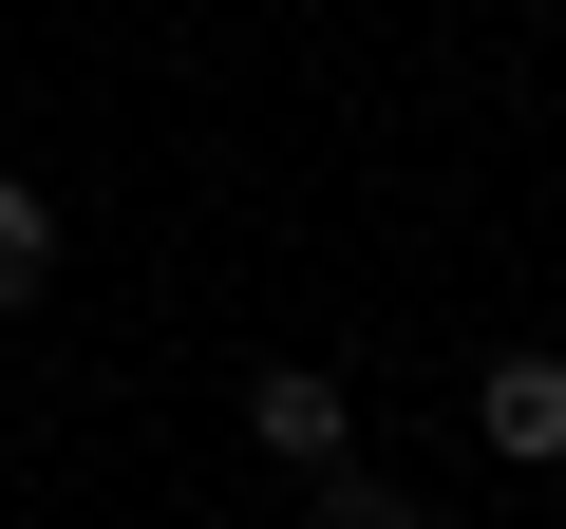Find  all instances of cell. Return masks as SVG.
<instances>
[{
	"label": "cell",
	"instance_id": "cell-1",
	"mask_svg": "<svg viewBox=\"0 0 566 529\" xmlns=\"http://www.w3.org/2000/svg\"><path fill=\"white\" fill-rule=\"evenodd\" d=\"M245 454H283V473H340V454H359V397H340L322 360H264V378H245Z\"/></svg>",
	"mask_w": 566,
	"mask_h": 529
},
{
	"label": "cell",
	"instance_id": "cell-2",
	"mask_svg": "<svg viewBox=\"0 0 566 529\" xmlns=\"http://www.w3.org/2000/svg\"><path fill=\"white\" fill-rule=\"evenodd\" d=\"M472 435H491L510 473H566V341H510V360L472 378Z\"/></svg>",
	"mask_w": 566,
	"mask_h": 529
},
{
	"label": "cell",
	"instance_id": "cell-4",
	"mask_svg": "<svg viewBox=\"0 0 566 529\" xmlns=\"http://www.w3.org/2000/svg\"><path fill=\"white\" fill-rule=\"evenodd\" d=\"M322 529H434V510H416V491H340Z\"/></svg>",
	"mask_w": 566,
	"mask_h": 529
},
{
	"label": "cell",
	"instance_id": "cell-3",
	"mask_svg": "<svg viewBox=\"0 0 566 529\" xmlns=\"http://www.w3.org/2000/svg\"><path fill=\"white\" fill-rule=\"evenodd\" d=\"M39 284H57V189H39V170H0V322H20Z\"/></svg>",
	"mask_w": 566,
	"mask_h": 529
}]
</instances>
